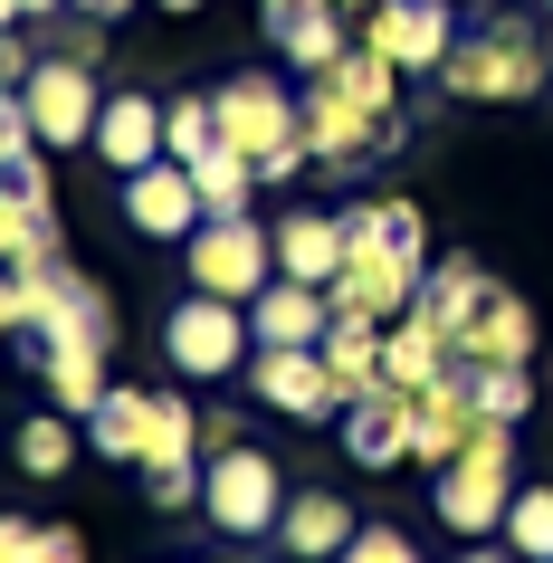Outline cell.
<instances>
[{
	"instance_id": "14",
	"label": "cell",
	"mask_w": 553,
	"mask_h": 563,
	"mask_svg": "<svg viewBox=\"0 0 553 563\" xmlns=\"http://www.w3.org/2000/svg\"><path fill=\"white\" fill-rule=\"evenodd\" d=\"M115 201H124V230H144V239H191V230L210 220V210H201V181L181 173V163L124 173V181H115Z\"/></svg>"
},
{
	"instance_id": "7",
	"label": "cell",
	"mask_w": 553,
	"mask_h": 563,
	"mask_svg": "<svg viewBox=\"0 0 553 563\" xmlns=\"http://www.w3.org/2000/svg\"><path fill=\"white\" fill-rule=\"evenodd\" d=\"M458 30H467L458 0H373L363 10V48H381L401 77H439L449 48H458Z\"/></svg>"
},
{
	"instance_id": "25",
	"label": "cell",
	"mask_w": 553,
	"mask_h": 563,
	"mask_svg": "<svg viewBox=\"0 0 553 563\" xmlns=\"http://www.w3.org/2000/svg\"><path fill=\"white\" fill-rule=\"evenodd\" d=\"M516 563H553V487L534 477V487H516V506H506V534H496Z\"/></svg>"
},
{
	"instance_id": "29",
	"label": "cell",
	"mask_w": 553,
	"mask_h": 563,
	"mask_svg": "<svg viewBox=\"0 0 553 563\" xmlns=\"http://www.w3.org/2000/svg\"><path fill=\"white\" fill-rule=\"evenodd\" d=\"M48 554V526H30V516H0V563H38Z\"/></svg>"
},
{
	"instance_id": "16",
	"label": "cell",
	"mask_w": 553,
	"mask_h": 563,
	"mask_svg": "<svg viewBox=\"0 0 553 563\" xmlns=\"http://www.w3.org/2000/svg\"><path fill=\"white\" fill-rule=\"evenodd\" d=\"M353 534H363V526H353V506L334 497V487H296L287 516H277V554H287V563H334Z\"/></svg>"
},
{
	"instance_id": "8",
	"label": "cell",
	"mask_w": 553,
	"mask_h": 563,
	"mask_svg": "<svg viewBox=\"0 0 553 563\" xmlns=\"http://www.w3.org/2000/svg\"><path fill=\"white\" fill-rule=\"evenodd\" d=\"M20 106H30L38 144L67 153V144H96V115H106V87H96L87 58H38L30 87H20Z\"/></svg>"
},
{
	"instance_id": "9",
	"label": "cell",
	"mask_w": 553,
	"mask_h": 563,
	"mask_svg": "<svg viewBox=\"0 0 553 563\" xmlns=\"http://www.w3.org/2000/svg\"><path fill=\"white\" fill-rule=\"evenodd\" d=\"M258 30L277 48V67H296V77H324L353 48V20L334 0H258Z\"/></svg>"
},
{
	"instance_id": "18",
	"label": "cell",
	"mask_w": 553,
	"mask_h": 563,
	"mask_svg": "<svg viewBox=\"0 0 553 563\" xmlns=\"http://www.w3.org/2000/svg\"><path fill=\"white\" fill-rule=\"evenodd\" d=\"M153 420H163V391H144V383H115V391H106V401L87 411V449H96V459H115V468H144Z\"/></svg>"
},
{
	"instance_id": "22",
	"label": "cell",
	"mask_w": 553,
	"mask_h": 563,
	"mask_svg": "<svg viewBox=\"0 0 553 563\" xmlns=\"http://www.w3.org/2000/svg\"><path fill=\"white\" fill-rule=\"evenodd\" d=\"M316 354H324V373L344 383V401H353V391H373V383H381V325H373V316H334Z\"/></svg>"
},
{
	"instance_id": "12",
	"label": "cell",
	"mask_w": 553,
	"mask_h": 563,
	"mask_svg": "<svg viewBox=\"0 0 553 563\" xmlns=\"http://www.w3.org/2000/svg\"><path fill=\"white\" fill-rule=\"evenodd\" d=\"M477 391H467V373H439L430 391H410V459H420V468H449V459H458L467 440H477Z\"/></svg>"
},
{
	"instance_id": "27",
	"label": "cell",
	"mask_w": 553,
	"mask_h": 563,
	"mask_svg": "<svg viewBox=\"0 0 553 563\" xmlns=\"http://www.w3.org/2000/svg\"><path fill=\"white\" fill-rule=\"evenodd\" d=\"M467 391H477V411L506 420V430H524V411H534V373H524V363H477Z\"/></svg>"
},
{
	"instance_id": "30",
	"label": "cell",
	"mask_w": 553,
	"mask_h": 563,
	"mask_svg": "<svg viewBox=\"0 0 553 563\" xmlns=\"http://www.w3.org/2000/svg\"><path fill=\"white\" fill-rule=\"evenodd\" d=\"M30 67H38V38L30 30H0V87H30Z\"/></svg>"
},
{
	"instance_id": "4",
	"label": "cell",
	"mask_w": 553,
	"mask_h": 563,
	"mask_svg": "<svg viewBox=\"0 0 553 563\" xmlns=\"http://www.w3.org/2000/svg\"><path fill=\"white\" fill-rule=\"evenodd\" d=\"M287 497H296V487L277 477L267 449H248V440L210 449V468H201V516H210V534H230V544H267L277 516H287Z\"/></svg>"
},
{
	"instance_id": "32",
	"label": "cell",
	"mask_w": 553,
	"mask_h": 563,
	"mask_svg": "<svg viewBox=\"0 0 553 563\" xmlns=\"http://www.w3.org/2000/svg\"><path fill=\"white\" fill-rule=\"evenodd\" d=\"M124 10H134V0H77V20H96V30H115Z\"/></svg>"
},
{
	"instance_id": "1",
	"label": "cell",
	"mask_w": 553,
	"mask_h": 563,
	"mask_svg": "<svg viewBox=\"0 0 553 563\" xmlns=\"http://www.w3.org/2000/svg\"><path fill=\"white\" fill-rule=\"evenodd\" d=\"M210 115H220V144L258 163V181H296L316 163L306 153V115H296V87H277L267 67H230L210 87Z\"/></svg>"
},
{
	"instance_id": "17",
	"label": "cell",
	"mask_w": 553,
	"mask_h": 563,
	"mask_svg": "<svg viewBox=\"0 0 553 563\" xmlns=\"http://www.w3.org/2000/svg\"><path fill=\"white\" fill-rule=\"evenodd\" d=\"M324 325H334V297H324V287H296V277H277V287L248 306V334H258V354L324 344Z\"/></svg>"
},
{
	"instance_id": "3",
	"label": "cell",
	"mask_w": 553,
	"mask_h": 563,
	"mask_svg": "<svg viewBox=\"0 0 553 563\" xmlns=\"http://www.w3.org/2000/svg\"><path fill=\"white\" fill-rule=\"evenodd\" d=\"M506 468H516V430H506V420H477V440L430 477V516L449 534H467V544L506 534V506H516V477Z\"/></svg>"
},
{
	"instance_id": "20",
	"label": "cell",
	"mask_w": 553,
	"mask_h": 563,
	"mask_svg": "<svg viewBox=\"0 0 553 563\" xmlns=\"http://www.w3.org/2000/svg\"><path fill=\"white\" fill-rule=\"evenodd\" d=\"M496 297V277L477 258H430V277H420V306H410V316H430L439 334H449V344H458L467 325H477V306Z\"/></svg>"
},
{
	"instance_id": "28",
	"label": "cell",
	"mask_w": 553,
	"mask_h": 563,
	"mask_svg": "<svg viewBox=\"0 0 553 563\" xmlns=\"http://www.w3.org/2000/svg\"><path fill=\"white\" fill-rule=\"evenodd\" d=\"M334 563H430V554H420V544H410V534L391 526V516H373V526L353 534V544H344Z\"/></svg>"
},
{
	"instance_id": "37",
	"label": "cell",
	"mask_w": 553,
	"mask_h": 563,
	"mask_svg": "<svg viewBox=\"0 0 553 563\" xmlns=\"http://www.w3.org/2000/svg\"><path fill=\"white\" fill-rule=\"evenodd\" d=\"M334 10H344V20H353V10H373V0H334Z\"/></svg>"
},
{
	"instance_id": "21",
	"label": "cell",
	"mask_w": 553,
	"mask_h": 563,
	"mask_svg": "<svg viewBox=\"0 0 553 563\" xmlns=\"http://www.w3.org/2000/svg\"><path fill=\"white\" fill-rule=\"evenodd\" d=\"M439 373H458V344H449L430 316H401V325H381V383H391V391H430Z\"/></svg>"
},
{
	"instance_id": "26",
	"label": "cell",
	"mask_w": 553,
	"mask_h": 563,
	"mask_svg": "<svg viewBox=\"0 0 553 563\" xmlns=\"http://www.w3.org/2000/svg\"><path fill=\"white\" fill-rule=\"evenodd\" d=\"M163 144H173V163H201V153H220V115H210V87L163 96Z\"/></svg>"
},
{
	"instance_id": "10",
	"label": "cell",
	"mask_w": 553,
	"mask_h": 563,
	"mask_svg": "<svg viewBox=\"0 0 553 563\" xmlns=\"http://www.w3.org/2000/svg\"><path fill=\"white\" fill-rule=\"evenodd\" d=\"M248 391H258L277 420H334L344 411V383L324 373L316 344H296V354H248Z\"/></svg>"
},
{
	"instance_id": "38",
	"label": "cell",
	"mask_w": 553,
	"mask_h": 563,
	"mask_svg": "<svg viewBox=\"0 0 553 563\" xmlns=\"http://www.w3.org/2000/svg\"><path fill=\"white\" fill-rule=\"evenodd\" d=\"M544 10H553V0H544Z\"/></svg>"
},
{
	"instance_id": "36",
	"label": "cell",
	"mask_w": 553,
	"mask_h": 563,
	"mask_svg": "<svg viewBox=\"0 0 553 563\" xmlns=\"http://www.w3.org/2000/svg\"><path fill=\"white\" fill-rule=\"evenodd\" d=\"M0 30H30V10H20V0H0Z\"/></svg>"
},
{
	"instance_id": "31",
	"label": "cell",
	"mask_w": 553,
	"mask_h": 563,
	"mask_svg": "<svg viewBox=\"0 0 553 563\" xmlns=\"http://www.w3.org/2000/svg\"><path fill=\"white\" fill-rule=\"evenodd\" d=\"M38 563H87V534H77V526H48V554H38Z\"/></svg>"
},
{
	"instance_id": "6",
	"label": "cell",
	"mask_w": 553,
	"mask_h": 563,
	"mask_svg": "<svg viewBox=\"0 0 553 563\" xmlns=\"http://www.w3.org/2000/svg\"><path fill=\"white\" fill-rule=\"evenodd\" d=\"M181 258H191L201 297H230V306H258L277 287V230H258V220H201L181 239Z\"/></svg>"
},
{
	"instance_id": "19",
	"label": "cell",
	"mask_w": 553,
	"mask_h": 563,
	"mask_svg": "<svg viewBox=\"0 0 553 563\" xmlns=\"http://www.w3.org/2000/svg\"><path fill=\"white\" fill-rule=\"evenodd\" d=\"M477 363H534V306L516 287H496L477 306V325L458 334V373H477Z\"/></svg>"
},
{
	"instance_id": "13",
	"label": "cell",
	"mask_w": 553,
	"mask_h": 563,
	"mask_svg": "<svg viewBox=\"0 0 553 563\" xmlns=\"http://www.w3.org/2000/svg\"><path fill=\"white\" fill-rule=\"evenodd\" d=\"M96 163H115V181H124V173H153V163H173V144H163V96L106 87V115H96Z\"/></svg>"
},
{
	"instance_id": "11",
	"label": "cell",
	"mask_w": 553,
	"mask_h": 563,
	"mask_svg": "<svg viewBox=\"0 0 553 563\" xmlns=\"http://www.w3.org/2000/svg\"><path fill=\"white\" fill-rule=\"evenodd\" d=\"M334 440H344L353 468H410V391H391V383L353 391L334 411Z\"/></svg>"
},
{
	"instance_id": "34",
	"label": "cell",
	"mask_w": 553,
	"mask_h": 563,
	"mask_svg": "<svg viewBox=\"0 0 553 563\" xmlns=\"http://www.w3.org/2000/svg\"><path fill=\"white\" fill-rule=\"evenodd\" d=\"M20 10H30V20H58V10H77V0H20Z\"/></svg>"
},
{
	"instance_id": "15",
	"label": "cell",
	"mask_w": 553,
	"mask_h": 563,
	"mask_svg": "<svg viewBox=\"0 0 553 563\" xmlns=\"http://www.w3.org/2000/svg\"><path fill=\"white\" fill-rule=\"evenodd\" d=\"M277 277L334 297V277H344V210H287L277 220Z\"/></svg>"
},
{
	"instance_id": "33",
	"label": "cell",
	"mask_w": 553,
	"mask_h": 563,
	"mask_svg": "<svg viewBox=\"0 0 553 563\" xmlns=\"http://www.w3.org/2000/svg\"><path fill=\"white\" fill-rule=\"evenodd\" d=\"M153 10H163V20H191V10H210V0H153Z\"/></svg>"
},
{
	"instance_id": "24",
	"label": "cell",
	"mask_w": 553,
	"mask_h": 563,
	"mask_svg": "<svg viewBox=\"0 0 553 563\" xmlns=\"http://www.w3.org/2000/svg\"><path fill=\"white\" fill-rule=\"evenodd\" d=\"M10 459H20V477H67L77 468V420L67 411H30L20 430H10Z\"/></svg>"
},
{
	"instance_id": "23",
	"label": "cell",
	"mask_w": 553,
	"mask_h": 563,
	"mask_svg": "<svg viewBox=\"0 0 553 563\" xmlns=\"http://www.w3.org/2000/svg\"><path fill=\"white\" fill-rule=\"evenodd\" d=\"M181 173L201 181V210L210 220H248V201H258V163H248V153H201V163H181Z\"/></svg>"
},
{
	"instance_id": "5",
	"label": "cell",
	"mask_w": 553,
	"mask_h": 563,
	"mask_svg": "<svg viewBox=\"0 0 553 563\" xmlns=\"http://www.w3.org/2000/svg\"><path fill=\"white\" fill-rule=\"evenodd\" d=\"M248 354H258V334H248V306L230 297H191L163 316V363H173L181 383H230V373H248Z\"/></svg>"
},
{
	"instance_id": "35",
	"label": "cell",
	"mask_w": 553,
	"mask_h": 563,
	"mask_svg": "<svg viewBox=\"0 0 553 563\" xmlns=\"http://www.w3.org/2000/svg\"><path fill=\"white\" fill-rule=\"evenodd\" d=\"M458 563H516V554H496V544H467V554Z\"/></svg>"
},
{
	"instance_id": "2",
	"label": "cell",
	"mask_w": 553,
	"mask_h": 563,
	"mask_svg": "<svg viewBox=\"0 0 553 563\" xmlns=\"http://www.w3.org/2000/svg\"><path fill=\"white\" fill-rule=\"evenodd\" d=\"M439 87L458 96V106H524V96H544L553 67H544L534 20H506V10L467 20L458 48H449V67H439Z\"/></svg>"
}]
</instances>
